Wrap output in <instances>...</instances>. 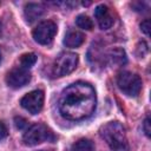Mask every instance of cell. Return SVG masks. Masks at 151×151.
I'll list each match as a JSON object with an SVG mask.
<instances>
[{"instance_id": "cell-1", "label": "cell", "mask_w": 151, "mask_h": 151, "mask_svg": "<svg viewBox=\"0 0 151 151\" xmlns=\"http://www.w3.org/2000/svg\"><path fill=\"white\" fill-rule=\"evenodd\" d=\"M97 96L93 87L85 81H77L63 90L59 97V111L70 120L90 117L96 109Z\"/></svg>"}, {"instance_id": "cell-2", "label": "cell", "mask_w": 151, "mask_h": 151, "mask_svg": "<svg viewBox=\"0 0 151 151\" xmlns=\"http://www.w3.org/2000/svg\"><path fill=\"white\" fill-rule=\"evenodd\" d=\"M100 136L112 151H127V139L124 126L118 122H110L101 126Z\"/></svg>"}, {"instance_id": "cell-3", "label": "cell", "mask_w": 151, "mask_h": 151, "mask_svg": "<svg viewBox=\"0 0 151 151\" xmlns=\"http://www.w3.org/2000/svg\"><path fill=\"white\" fill-rule=\"evenodd\" d=\"M54 140H55L54 133L51 131L50 127H47L45 124L41 123L33 124L32 126H29L22 136V142L27 146H34L44 142H54Z\"/></svg>"}, {"instance_id": "cell-4", "label": "cell", "mask_w": 151, "mask_h": 151, "mask_svg": "<svg viewBox=\"0 0 151 151\" xmlns=\"http://www.w3.org/2000/svg\"><path fill=\"white\" fill-rule=\"evenodd\" d=\"M142 84L140 77L129 71H123L117 77V85L119 90L129 97H137L142 90Z\"/></svg>"}, {"instance_id": "cell-5", "label": "cell", "mask_w": 151, "mask_h": 151, "mask_svg": "<svg viewBox=\"0 0 151 151\" xmlns=\"http://www.w3.org/2000/svg\"><path fill=\"white\" fill-rule=\"evenodd\" d=\"M78 65V55L73 52H61L53 65V73L57 77H64L74 71Z\"/></svg>"}, {"instance_id": "cell-6", "label": "cell", "mask_w": 151, "mask_h": 151, "mask_svg": "<svg viewBox=\"0 0 151 151\" xmlns=\"http://www.w3.org/2000/svg\"><path fill=\"white\" fill-rule=\"evenodd\" d=\"M33 39L41 45L50 44L54 35L57 34V25L52 20H46L40 22L34 29H33Z\"/></svg>"}, {"instance_id": "cell-7", "label": "cell", "mask_w": 151, "mask_h": 151, "mask_svg": "<svg viewBox=\"0 0 151 151\" xmlns=\"http://www.w3.org/2000/svg\"><path fill=\"white\" fill-rule=\"evenodd\" d=\"M21 106L32 114H37L44 106V92L41 90H34L25 94L20 100Z\"/></svg>"}, {"instance_id": "cell-8", "label": "cell", "mask_w": 151, "mask_h": 151, "mask_svg": "<svg viewBox=\"0 0 151 151\" xmlns=\"http://www.w3.org/2000/svg\"><path fill=\"white\" fill-rule=\"evenodd\" d=\"M31 80V73L27 68L22 66H17L12 68L6 76V83L12 88H20L28 84Z\"/></svg>"}, {"instance_id": "cell-9", "label": "cell", "mask_w": 151, "mask_h": 151, "mask_svg": "<svg viewBox=\"0 0 151 151\" xmlns=\"http://www.w3.org/2000/svg\"><path fill=\"white\" fill-rule=\"evenodd\" d=\"M94 17H96L97 22L101 29H109L114 22V19H113V15H112L110 8L105 5H99L96 7Z\"/></svg>"}, {"instance_id": "cell-10", "label": "cell", "mask_w": 151, "mask_h": 151, "mask_svg": "<svg viewBox=\"0 0 151 151\" xmlns=\"http://www.w3.org/2000/svg\"><path fill=\"white\" fill-rule=\"evenodd\" d=\"M84 41H85V35L77 29H70L64 38V45L71 48L79 47Z\"/></svg>"}, {"instance_id": "cell-11", "label": "cell", "mask_w": 151, "mask_h": 151, "mask_svg": "<svg viewBox=\"0 0 151 151\" xmlns=\"http://www.w3.org/2000/svg\"><path fill=\"white\" fill-rule=\"evenodd\" d=\"M44 11L45 9H44L42 5H40V4H33V2L27 4L25 6V11H24L26 21H28V22L35 21L44 14Z\"/></svg>"}, {"instance_id": "cell-12", "label": "cell", "mask_w": 151, "mask_h": 151, "mask_svg": "<svg viewBox=\"0 0 151 151\" xmlns=\"http://www.w3.org/2000/svg\"><path fill=\"white\" fill-rule=\"evenodd\" d=\"M110 60L116 65H124L126 63V54L122 48H114L110 52Z\"/></svg>"}, {"instance_id": "cell-13", "label": "cell", "mask_w": 151, "mask_h": 151, "mask_svg": "<svg viewBox=\"0 0 151 151\" xmlns=\"http://www.w3.org/2000/svg\"><path fill=\"white\" fill-rule=\"evenodd\" d=\"M71 151H94V145L90 139L81 138L72 145Z\"/></svg>"}, {"instance_id": "cell-14", "label": "cell", "mask_w": 151, "mask_h": 151, "mask_svg": "<svg viewBox=\"0 0 151 151\" xmlns=\"http://www.w3.org/2000/svg\"><path fill=\"white\" fill-rule=\"evenodd\" d=\"M76 24H77L78 27H80V28H83V29L90 31V29L93 28V21H92L87 15H85V14L78 15L77 19H76Z\"/></svg>"}, {"instance_id": "cell-15", "label": "cell", "mask_w": 151, "mask_h": 151, "mask_svg": "<svg viewBox=\"0 0 151 151\" xmlns=\"http://www.w3.org/2000/svg\"><path fill=\"white\" fill-rule=\"evenodd\" d=\"M37 63V55L34 53H25L20 58V66L25 68H31Z\"/></svg>"}, {"instance_id": "cell-16", "label": "cell", "mask_w": 151, "mask_h": 151, "mask_svg": "<svg viewBox=\"0 0 151 151\" xmlns=\"http://www.w3.org/2000/svg\"><path fill=\"white\" fill-rule=\"evenodd\" d=\"M14 124H15V127L18 130H24L28 126V122L22 117H15L14 118Z\"/></svg>"}, {"instance_id": "cell-17", "label": "cell", "mask_w": 151, "mask_h": 151, "mask_svg": "<svg viewBox=\"0 0 151 151\" xmlns=\"http://www.w3.org/2000/svg\"><path fill=\"white\" fill-rule=\"evenodd\" d=\"M150 125H151V123H150V118L146 117L145 120H144V123H143V130H144L146 137H150V136H151V126H150Z\"/></svg>"}, {"instance_id": "cell-18", "label": "cell", "mask_w": 151, "mask_h": 151, "mask_svg": "<svg viewBox=\"0 0 151 151\" xmlns=\"http://www.w3.org/2000/svg\"><path fill=\"white\" fill-rule=\"evenodd\" d=\"M140 29H142L146 35L150 34V20H149V19L142 21V24H140Z\"/></svg>"}, {"instance_id": "cell-19", "label": "cell", "mask_w": 151, "mask_h": 151, "mask_svg": "<svg viewBox=\"0 0 151 151\" xmlns=\"http://www.w3.org/2000/svg\"><path fill=\"white\" fill-rule=\"evenodd\" d=\"M7 136H8V130H7L6 125L2 122H0V142L4 140Z\"/></svg>"}, {"instance_id": "cell-20", "label": "cell", "mask_w": 151, "mask_h": 151, "mask_svg": "<svg viewBox=\"0 0 151 151\" xmlns=\"http://www.w3.org/2000/svg\"><path fill=\"white\" fill-rule=\"evenodd\" d=\"M0 60H1V52H0Z\"/></svg>"}]
</instances>
